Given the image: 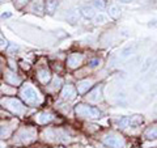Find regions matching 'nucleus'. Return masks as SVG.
Wrapping results in <instances>:
<instances>
[{
  "mask_svg": "<svg viewBox=\"0 0 157 148\" xmlns=\"http://www.w3.org/2000/svg\"><path fill=\"white\" fill-rule=\"evenodd\" d=\"M20 96H21L24 102L28 103V105H30V106H36L42 101V97L39 95V92L34 87H32L30 84L22 85L21 91H20Z\"/></svg>",
  "mask_w": 157,
  "mask_h": 148,
  "instance_id": "obj_1",
  "label": "nucleus"
},
{
  "mask_svg": "<svg viewBox=\"0 0 157 148\" xmlns=\"http://www.w3.org/2000/svg\"><path fill=\"white\" fill-rule=\"evenodd\" d=\"M75 113L77 117L80 118H92V119H97V118L102 117V111L97 109L94 106H89L85 103H78L75 107Z\"/></svg>",
  "mask_w": 157,
  "mask_h": 148,
  "instance_id": "obj_2",
  "label": "nucleus"
},
{
  "mask_svg": "<svg viewBox=\"0 0 157 148\" xmlns=\"http://www.w3.org/2000/svg\"><path fill=\"white\" fill-rule=\"evenodd\" d=\"M2 103L11 113H13V114L22 115L24 113H25V106H24V103L20 101V100H17V98L7 97V98H4V100L2 101Z\"/></svg>",
  "mask_w": 157,
  "mask_h": 148,
  "instance_id": "obj_3",
  "label": "nucleus"
},
{
  "mask_svg": "<svg viewBox=\"0 0 157 148\" xmlns=\"http://www.w3.org/2000/svg\"><path fill=\"white\" fill-rule=\"evenodd\" d=\"M144 122V118L141 115H132V117H122L117 119L115 123L119 129H128V127H137Z\"/></svg>",
  "mask_w": 157,
  "mask_h": 148,
  "instance_id": "obj_4",
  "label": "nucleus"
},
{
  "mask_svg": "<svg viewBox=\"0 0 157 148\" xmlns=\"http://www.w3.org/2000/svg\"><path fill=\"white\" fill-rule=\"evenodd\" d=\"M102 143H104L105 146H107L109 148H124L126 147V142H124L123 138L118 136V135H114V134L104 136Z\"/></svg>",
  "mask_w": 157,
  "mask_h": 148,
  "instance_id": "obj_5",
  "label": "nucleus"
},
{
  "mask_svg": "<svg viewBox=\"0 0 157 148\" xmlns=\"http://www.w3.org/2000/svg\"><path fill=\"white\" fill-rule=\"evenodd\" d=\"M82 60H84L82 54L73 53L67 58V66H68V68H71V70H75V68L80 67L82 64Z\"/></svg>",
  "mask_w": 157,
  "mask_h": 148,
  "instance_id": "obj_6",
  "label": "nucleus"
},
{
  "mask_svg": "<svg viewBox=\"0 0 157 148\" xmlns=\"http://www.w3.org/2000/svg\"><path fill=\"white\" fill-rule=\"evenodd\" d=\"M77 95V91H76V88L71 85V84H67V85L63 87V89H62V93H60V96L63 100H66V101H72L73 98L76 97Z\"/></svg>",
  "mask_w": 157,
  "mask_h": 148,
  "instance_id": "obj_7",
  "label": "nucleus"
},
{
  "mask_svg": "<svg viewBox=\"0 0 157 148\" xmlns=\"http://www.w3.org/2000/svg\"><path fill=\"white\" fill-rule=\"evenodd\" d=\"M92 85H93V80H89V79L80 80L76 85V91H77L78 95H85V93L92 88Z\"/></svg>",
  "mask_w": 157,
  "mask_h": 148,
  "instance_id": "obj_8",
  "label": "nucleus"
},
{
  "mask_svg": "<svg viewBox=\"0 0 157 148\" xmlns=\"http://www.w3.org/2000/svg\"><path fill=\"white\" fill-rule=\"evenodd\" d=\"M4 79H6V83H8L9 85H20V84H21V79L11 70H6V72H4Z\"/></svg>",
  "mask_w": 157,
  "mask_h": 148,
  "instance_id": "obj_9",
  "label": "nucleus"
},
{
  "mask_svg": "<svg viewBox=\"0 0 157 148\" xmlns=\"http://www.w3.org/2000/svg\"><path fill=\"white\" fill-rule=\"evenodd\" d=\"M51 72L47 70V68H42V70H38L37 72V79L38 81L41 84H45V85H47L48 83L51 81Z\"/></svg>",
  "mask_w": 157,
  "mask_h": 148,
  "instance_id": "obj_10",
  "label": "nucleus"
},
{
  "mask_svg": "<svg viewBox=\"0 0 157 148\" xmlns=\"http://www.w3.org/2000/svg\"><path fill=\"white\" fill-rule=\"evenodd\" d=\"M54 119V114L50 111H42L39 114L36 115V121L39 123V125H47L48 122H51Z\"/></svg>",
  "mask_w": 157,
  "mask_h": 148,
  "instance_id": "obj_11",
  "label": "nucleus"
},
{
  "mask_svg": "<svg viewBox=\"0 0 157 148\" xmlns=\"http://www.w3.org/2000/svg\"><path fill=\"white\" fill-rule=\"evenodd\" d=\"M88 101L89 102H100L102 101V87H97L88 96Z\"/></svg>",
  "mask_w": 157,
  "mask_h": 148,
  "instance_id": "obj_12",
  "label": "nucleus"
},
{
  "mask_svg": "<svg viewBox=\"0 0 157 148\" xmlns=\"http://www.w3.org/2000/svg\"><path fill=\"white\" fill-rule=\"evenodd\" d=\"M45 9H46V4L43 3V0H34L32 3V11L34 13L39 14V16H42Z\"/></svg>",
  "mask_w": 157,
  "mask_h": 148,
  "instance_id": "obj_13",
  "label": "nucleus"
},
{
  "mask_svg": "<svg viewBox=\"0 0 157 148\" xmlns=\"http://www.w3.org/2000/svg\"><path fill=\"white\" fill-rule=\"evenodd\" d=\"M78 18H80V11L76 8H72L70 12L67 13V21L70 24H76L78 22Z\"/></svg>",
  "mask_w": 157,
  "mask_h": 148,
  "instance_id": "obj_14",
  "label": "nucleus"
},
{
  "mask_svg": "<svg viewBox=\"0 0 157 148\" xmlns=\"http://www.w3.org/2000/svg\"><path fill=\"white\" fill-rule=\"evenodd\" d=\"M80 13H81L85 18H93V17L96 16L94 7H92V6H82V7L80 8Z\"/></svg>",
  "mask_w": 157,
  "mask_h": 148,
  "instance_id": "obj_15",
  "label": "nucleus"
},
{
  "mask_svg": "<svg viewBox=\"0 0 157 148\" xmlns=\"http://www.w3.org/2000/svg\"><path fill=\"white\" fill-rule=\"evenodd\" d=\"M144 136H145L148 140H155V139H157V125H153V126L148 127V129L145 130V132H144Z\"/></svg>",
  "mask_w": 157,
  "mask_h": 148,
  "instance_id": "obj_16",
  "label": "nucleus"
},
{
  "mask_svg": "<svg viewBox=\"0 0 157 148\" xmlns=\"http://www.w3.org/2000/svg\"><path fill=\"white\" fill-rule=\"evenodd\" d=\"M58 8V0H47L46 2V12L48 14H54Z\"/></svg>",
  "mask_w": 157,
  "mask_h": 148,
  "instance_id": "obj_17",
  "label": "nucleus"
},
{
  "mask_svg": "<svg viewBox=\"0 0 157 148\" xmlns=\"http://www.w3.org/2000/svg\"><path fill=\"white\" fill-rule=\"evenodd\" d=\"M121 8L117 6V4H113V6H110L109 7V16L111 17V18H118L121 16Z\"/></svg>",
  "mask_w": 157,
  "mask_h": 148,
  "instance_id": "obj_18",
  "label": "nucleus"
},
{
  "mask_svg": "<svg viewBox=\"0 0 157 148\" xmlns=\"http://www.w3.org/2000/svg\"><path fill=\"white\" fill-rule=\"evenodd\" d=\"M93 21H94V24H97V25H102V24L107 22V16L105 13H97L94 17H93Z\"/></svg>",
  "mask_w": 157,
  "mask_h": 148,
  "instance_id": "obj_19",
  "label": "nucleus"
},
{
  "mask_svg": "<svg viewBox=\"0 0 157 148\" xmlns=\"http://www.w3.org/2000/svg\"><path fill=\"white\" fill-rule=\"evenodd\" d=\"M132 50H134V46H132V45L124 47L123 50H122V53H121V56H122V58H127V56H130V55H131V53H132Z\"/></svg>",
  "mask_w": 157,
  "mask_h": 148,
  "instance_id": "obj_20",
  "label": "nucleus"
},
{
  "mask_svg": "<svg viewBox=\"0 0 157 148\" xmlns=\"http://www.w3.org/2000/svg\"><path fill=\"white\" fill-rule=\"evenodd\" d=\"M105 6V0H93V7L97 9H104Z\"/></svg>",
  "mask_w": 157,
  "mask_h": 148,
  "instance_id": "obj_21",
  "label": "nucleus"
},
{
  "mask_svg": "<svg viewBox=\"0 0 157 148\" xmlns=\"http://www.w3.org/2000/svg\"><path fill=\"white\" fill-rule=\"evenodd\" d=\"M100 63H101V60H100V59H97V58H94V59H90V60H89V67H92V68H96V67L100 66Z\"/></svg>",
  "mask_w": 157,
  "mask_h": 148,
  "instance_id": "obj_22",
  "label": "nucleus"
},
{
  "mask_svg": "<svg viewBox=\"0 0 157 148\" xmlns=\"http://www.w3.org/2000/svg\"><path fill=\"white\" fill-rule=\"evenodd\" d=\"M8 46V43L6 41V38L3 37V34L0 33V49H4V47H7Z\"/></svg>",
  "mask_w": 157,
  "mask_h": 148,
  "instance_id": "obj_23",
  "label": "nucleus"
},
{
  "mask_svg": "<svg viewBox=\"0 0 157 148\" xmlns=\"http://www.w3.org/2000/svg\"><path fill=\"white\" fill-rule=\"evenodd\" d=\"M17 50H18V46H16V45H9L8 49H7V51L9 54H12V55H13V53H16Z\"/></svg>",
  "mask_w": 157,
  "mask_h": 148,
  "instance_id": "obj_24",
  "label": "nucleus"
},
{
  "mask_svg": "<svg viewBox=\"0 0 157 148\" xmlns=\"http://www.w3.org/2000/svg\"><path fill=\"white\" fill-rule=\"evenodd\" d=\"M151 62H152V58H148V59H147L145 63H144V67L141 68V72H145L147 70H148V67L151 66Z\"/></svg>",
  "mask_w": 157,
  "mask_h": 148,
  "instance_id": "obj_25",
  "label": "nucleus"
},
{
  "mask_svg": "<svg viewBox=\"0 0 157 148\" xmlns=\"http://www.w3.org/2000/svg\"><path fill=\"white\" fill-rule=\"evenodd\" d=\"M4 91H6L7 93H12V92H13V91L11 89V88H7V87H4Z\"/></svg>",
  "mask_w": 157,
  "mask_h": 148,
  "instance_id": "obj_26",
  "label": "nucleus"
},
{
  "mask_svg": "<svg viewBox=\"0 0 157 148\" xmlns=\"http://www.w3.org/2000/svg\"><path fill=\"white\" fill-rule=\"evenodd\" d=\"M121 3H124V4H128V3H131L132 0H119Z\"/></svg>",
  "mask_w": 157,
  "mask_h": 148,
  "instance_id": "obj_27",
  "label": "nucleus"
},
{
  "mask_svg": "<svg viewBox=\"0 0 157 148\" xmlns=\"http://www.w3.org/2000/svg\"><path fill=\"white\" fill-rule=\"evenodd\" d=\"M9 16H11V13H3V14H2V17H3V18L9 17Z\"/></svg>",
  "mask_w": 157,
  "mask_h": 148,
  "instance_id": "obj_28",
  "label": "nucleus"
},
{
  "mask_svg": "<svg viewBox=\"0 0 157 148\" xmlns=\"http://www.w3.org/2000/svg\"><path fill=\"white\" fill-rule=\"evenodd\" d=\"M21 64H22V67H24V68H25V70H29V66H28V63H26V64H25V63H24V62H22V63H21Z\"/></svg>",
  "mask_w": 157,
  "mask_h": 148,
  "instance_id": "obj_29",
  "label": "nucleus"
},
{
  "mask_svg": "<svg viewBox=\"0 0 157 148\" xmlns=\"http://www.w3.org/2000/svg\"><path fill=\"white\" fill-rule=\"evenodd\" d=\"M16 2H17L18 4H24V3H26V0H16Z\"/></svg>",
  "mask_w": 157,
  "mask_h": 148,
  "instance_id": "obj_30",
  "label": "nucleus"
},
{
  "mask_svg": "<svg viewBox=\"0 0 157 148\" xmlns=\"http://www.w3.org/2000/svg\"><path fill=\"white\" fill-rule=\"evenodd\" d=\"M2 3H4V0H0V4H2Z\"/></svg>",
  "mask_w": 157,
  "mask_h": 148,
  "instance_id": "obj_31",
  "label": "nucleus"
},
{
  "mask_svg": "<svg viewBox=\"0 0 157 148\" xmlns=\"http://www.w3.org/2000/svg\"><path fill=\"white\" fill-rule=\"evenodd\" d=\"M0 97H2V91H0Z\"/></svg>",
  "mask_w": 157,
  "mask_h": 148,
  "instance_id": "obj_32",
  "label": "nucleus"
},
{
  "mask_svg": "<svg viewBox=\"0 0 157 148\" xmlns=\"http://www.w3.org/2000/svg\"><path fill=\"white\" fill-rule=\"evenodd\" d=\"M88 148H92V147H88Z\"/></svg>",
  "mask_w": 157,
  "mask_h": 148,
  "instance_id": "obj_33",
  "label": "nucleus"
}]
</instances>
